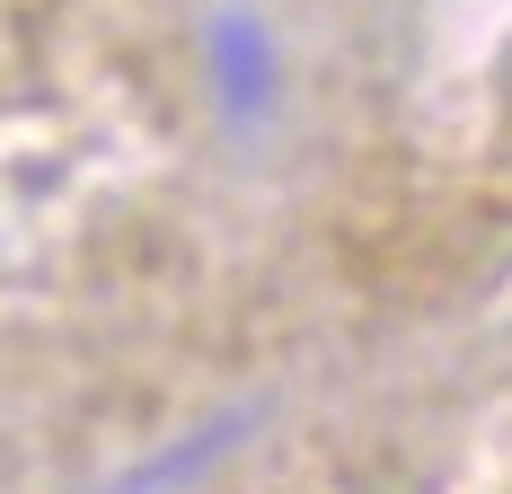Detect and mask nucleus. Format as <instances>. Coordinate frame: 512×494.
Masks as SVG:
<instances>
[{"label": "nucleus", "mask_w": 512, "mask_h": 494, "mask_svg": "<svg viewBox=\"0 0 512 494\" xmlns=\"http://www.w3.org/2000/svg\"><path fill=\"white\" fill-rule=\"evenodd\" d=\"M239 433H248V415H221V424H204L186 450H168V459H151L142 477H124L115 494H177V486H195V477H204V468H212L230 442H239Z\"/></svg>", "instance_id": "obj_1"}, {"label": "nucleus", "mask_w": 512, "mask_h": 494, "mask_svg": "<svg viewBox=\"0 0 512 494\" xmlns=\"http://www.w3.org/2000/svg\"><path fill=\"white\" fill-rule=\"evenodd\" d=\"M221 62H230V98H256V71H265V62H256V36L239 18L221 27Z\"/></svg>", "instance_id": "obj_2"}]
</instances>
